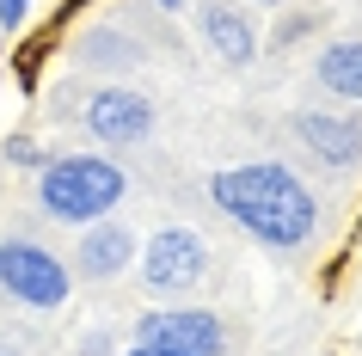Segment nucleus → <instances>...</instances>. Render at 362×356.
<instances>
[{
	"mask_svg": "<svg viewBox=\"0 0 362 356\" xmlns=\"http://www.w3.org/2000/svg\"><path fill=\"white\" fill-rule=\"evenodd\" d=\"M215 209L240 222L258 246H276V252H295V246L313 240L320 227V197L295 178L276 160H252V166H228L209 178Z\"/></svg>",
	"mask_w": 362,
	"mask_h": 356,
	"instance_id": "obj_1",
	"label": "nucleus"
},
{
	"mask_svg": "<svg viewBox=\"0 0 362 356\" xmlns=\"http://www.w3.org/2000/svg\"><path fill=\"white\" fill-rule=\"evenodd\" d=\"M123 197H129V178H123V166L105 160V154H62V160H49L43 178H37V203L49 209L56 222H68V227L105 222Z\"/></svg>",
	"mask_w": 362,
	"mask_h": 356,
	"instance_id": "obj_2",
	"label": "nucleus"
},
{
	"mask_svg": "<svg viewBox=\"0 0 362 356\" xmlns=\"http://www.w3.org/2000/svg\"><path fill=\"white\" fill-rule=\"evenodd\" d=\"M74 289L68 264L49 252V246H31V240H0V295H13L19 307H62Z\"/></svg>",
	"mask_w": 362,
	"mask_h": 356,
	"instance_id": "obj_3",
	"label": "nucleus"
},
{
	"mask_svg": "<svg viewBox=\"0 0 362 356\" xmlns=\"http://www.w3.org/2000/svg\"><path fill=\"white\" fill-rule=\"evenodd\" d=\"M209 277V246L191 227H160L141 246V289L148 295H191Z\"/></svg>",
	"mask_w": 362,
	"mask_h": 356,
	"instance_id": "obj_4",
	"label": "nucleus"
},
{
	"mask_svg": "<svg viewBox=\"0 0 362 356\" xmlns=\"http://www.w3.org/2000/svg\"><path fill=\"white\" fill-rule=\"evenodd\" d=\"M135 344H153V350H172V356H221L228 326L209 307H153L135 326Z\"/></svg>",
	"mask_w": 362,
	"mask_h": 356,
	"instance_id": "obj_5",
	"label": "nucleus"
},
{
	"mask_svg": "<svg viewBox=\"0 0 362 356\" xmlns=\"http://www.w3.org/2000/svg\"><path fill=\"white\" fill-rule=\"evenodd\" d=\"M86 130H93L105 148H135V142H148V130H153V98L135 93V86H105V93H93V105H86Z\"/></svg>",
	"mask_w": 362,
	"mask_h": 356,
	"instance_id": "obj_6",
	"label": "nucleus"
},
{
	"mask_svg": "<svg viewBox=\"0 0 362 356\" xmlns=\"http://www.w3.org/2000/svg\"><path fill=\"white\" fill-rule=\"evenodd\" d=\"M295 135L332 172H356L362 166V117H350V111H301L295 117Z\"/></svg>",
	"mask_w": 362,
	"mask_h": 356,
	"instance_id": "obj_7",
	"label": "nucleus"
},
{
	"mask_svg": "<svg viewBox=\"0 0 362 356\" xmlns=\"http://www.w3.org/2000/svg\"><path fill=\"white\" fill-rule=\"evenodd\" d=\"M135 264V234L117 222H93L86 227V240H80V277L86 282H105L117 270H129Z\"/></svg>",
	"mask_w": 362,
	"mask_h": 356,
	"instance_id": "obj_8",
	"label": "nucleus"
},
{
	"mask_svg": "<svg viewBox=\"0 0 362 356\" xmlns=\"http://www.w3.org/2000/svg\"><path fill=\"white\" fill-rule=\"evenodd\" d=\"M203 38H209V50L228 68H246L252 56H258V31H252L246 13H233V6H209L203 13Z\"/></svg>",
	"mask_w": 362,
	"mask_h": 356,
	"instance_id": "obj_9",
	"label": "nucleus"
},
{
	"mask_svg": "<svg viewBox=\"0 0 362 356\" xmlns=\"http://www.w3.org/2000/svg\"><path fill=\"white\" fill-rule=\"evenodd\" d=\"M320 80H325L338 98L362 105V38H350V43H325V50H320Z\"/></svg>",
	"mask_w": 362,
	"mask_h": 356,
	"instance_id": "obj_10",
	"label": "nucleus"
},
{
	"mask_svg": "<svg viewBox=\"0 0 362 356\" xmlns=\"http://www.w3.org/2000/svg\"><path fill=\"white\" fill-rule=\"evenodd\" d=\"M25 13H31V0H0V25H6V31H19Z\"/></svg>",
	"mask_w": 362,
	"mask_h": 356,
	"instance_id": "obj_11",
	"label": "nucleus"
},
{
	"mask_svg": "<svg viewBox=\"0 0 362 356\" xmlns=\"http://www.w3.org/2000/svg\"><path fill=\"white\" fill-rule=\"evenodd\" d=\"M13 160H19V166H31V160H37V166H49V154L31 148V142H13Z\"/></svg>",
	"mask_w": 362,
	"mask_h": 356,
	"instance_id": "obj_12",
	"label": "nucleus"
},
{
	"mask_svg": "<svg viewBox=\"0 0 362 356\" xmlns=\"http://www.w3.org/2000/svg\"><path fill=\"white\" fill-rule=\"evenodd\" d=\"M129 356H172V350H153V344H135Z\"/></svg>",
	"mask_w": 362,
	"mask_h": 356,
	"instance_id": "obj_13",
	"label": "nucleus"
},
{
	"mask_svg": "<svg viewBox=\"0 0 362 356\" xmlns=\"http://www.w3.org/2000/svg\"><path fill=\"white\" fill-rule=\"evenodd\" d=\"M178 6H185V0H160V13H178Z\"/></svg>",
	"mask_w": 362,
	"mask_h": 356,
	"instance_id": "obj_14",
	"label": "nucleus"
},
{
	"mask_svg": "<svg viewBox=\"0 0 362 356\" xmlns=\"http://www.w3.org/2000/svg\"><path fill=\"white\" fill-rule=\"evenodd\" d=\"M264 6H288V0H264Z\"/></svg>",
	"mask_w": 362,
	"mask_h": 356,
	"instance_id": "obj_15",
	"label": "nucleus"
}]
</instances>
